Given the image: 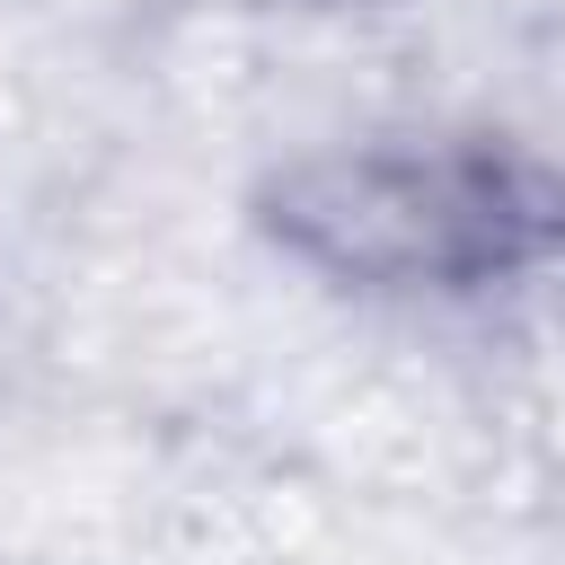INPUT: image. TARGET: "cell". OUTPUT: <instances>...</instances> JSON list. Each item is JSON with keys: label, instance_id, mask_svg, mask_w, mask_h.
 Here are the masks:
<instances>
[{"label": "cell", "instance_id": "obj_1", "mask_svg": "<svg viewBox=\"0 0 565 565\" xmlns=\"http://www.w3.org/2000/svg\"><path fill=\"white\" fill-rule=\"evenodd\" d=\"M256 230L388 300H477L565 256V168L494 132H406L282 159L256 185Z\"/></svg>", "mask_w": 565, "mask_h": 565}]
</instances>
